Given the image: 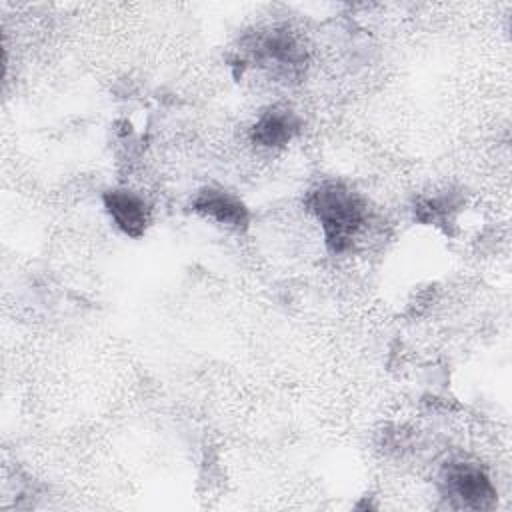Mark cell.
I'll list each match as a JSON object with an SVG mask.
<instances>
[{"label":"cell","instance_id":"1","mask_svg":"<svg viewBox=\"0 0 512 512\" xmlns=\"http://www.w3.org/2000/svg\"><path fill=\"white\" fill-rule=\"evenodd\" d=\"M308 210L318 220L326 246L332 252L348 250L366 222L362 198L340 182H324L310 190Z\"/></svg>","mask_w":512,"mask_h":512},{"label":"cell","instance_id":"2","mask_svg":"<svg viewBox=\"0 0 512 512\" xmlns=\"http://www.w3.org/2000/svg\"><path fill=\"white\" fill-rule=\"evenodd\" d=\"M444 498L466 510H488L496 502V490L486 472L472 462H450L440 474Z\"/></svg>","mask_w":512,"mask_h":512},{"label":"cell","instance_id":"3","mask_svg":"<svg viewBox=\"0 0 512 512\" xmlns=\"http://www.w3.org/2000/svg\"><path fill=\"white\" fill-rule=\"evenodd\" d=\"M102 200L108 216L126 236L138 238L146 232L150 224V208L144 198L130 190H108Z\"/></svg>","mask_w":512,"mask_h":512},{"label":"cell","instance_id":"4","mask_svg":"<svg viewBox=\"0 0 512 512\" xmlns=\"http://www.w3.org/2000/svg\"><path fill=\"white\" fill-rule=\"evenodd\" d=\"M192 208L198 214L212 218L214 222L228 228H244L248 224L246 206L236 196L224 190H216V188L200 190L192 202Z\"/></svg>","mask_w":512,"mask_h":512},{"label":"cell","instance_id":"5","mask_svg":"<svg viewBox=\"0 0 512 512\" xmlns=\"http://www.w3.org/2000/svg\"><path fill=\"white\" fill-rule=\"evenodd\" d=\"M298 126V118L290 110L270 108L252 126V140L262 148H280L294 138Z\"/></svg>","mask_w":512,"mask_h":512}]
</instances>
